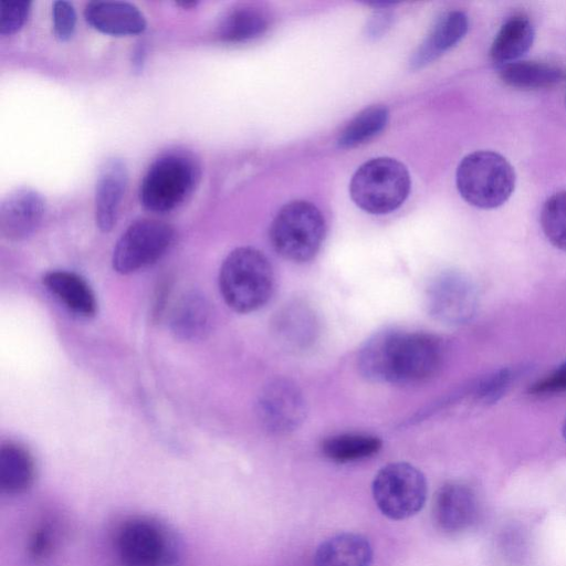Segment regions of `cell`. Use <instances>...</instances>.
I'll use <instances>...</instances> for the list:
<instances>
[{
    "label": "cell",
    "instance_id": "cell-21",
    "mask_svg": "<svg viewBox=\"0 0 566 566\" xmlns=\"http://www.w3.org/2000/svg\"><path fill=\"white\" fill-rule=\"evenodd\" d=\"M534 27L524 14L509 18L497 31L490 50L491 60L500 66L518 61L533 44Z\"/></svg>",
    "mask_w": 566,
    "mask_h": 566
},
{
    "label": "cell",
    "instance_id": "cell-32",
    "mask_svg": "<svg viewBox=\"0 0 566 566\" xmlns=\"http://www.w3.org/2000/svg\"><path fill=\"white\" fill-rule=\"evenodd\" d=\"M178 6H182L184 8H189V7H193L197 4V2H181V3H177Z\"/></svg>",
    "mask_w": 566,
    "mask_h": 566
},
{
    "label": "cell",
    "instance_id": "cell-19",
    "mask_svg": "<svg viewBox=\"0 0 566 566\" xmlns=\"http://www.w3.org/2000/svg\"><path fill=\"white\" fill-rule=\"evenodd\" d=\"M43 284L69 311L82 317L96 314L97 302L88 283L78 274L64 270L50 271Z\"/></svg>",
    "mask_w": 566,
    "mask_h": 566
},
{
    "label": "cell",
    "instance_id": "cell-9",
    "mask_svg": "<svg viewBox=\"0 0 566 566\" xmlns=\"http://www.w3.org/2000/svg\"><path fill=\"white\" fill-rule=\"evenodd\" d=\"M174 228L161 220L142 218L132 222L117 240L113 269L130 274L158 261L172 245Z\"/></svg>",
    "mask_w": 566,
    "mask_h": 566
},
{
    "label": "cell",
    "instance_id": "cell-22",
    "mask_svg": "<svg viewBox=\"0 0 566 566\" xmlns=\"http://www.w3.org/2000/svg\"><path fill=\"white\" fill-rule=\"evenodd\" d=\"M269 24L264 10L243 4L224 13L217 25V36L224 42H245L262 35Z\"/></svg>",
    "mask_w": 566,
    "mask_h": 566
},
{
    "label": "cell",
    "instance_id": "cell-29",
    "mask_svg": "<svg viewBox=\"0 0 566 566\" xmlns=\"http://www.w3.org/2000/svg\"><path fill=\"white\" fill-rule=\"evenodd\" d=\"M30 10V1H1L0 34L10 35L19 31L25 23Z\"/></svg>",
    "mask_w": 566,
    "mask_h": 566
},
{
    "label": "cell",
    "instance_id": "cell-11",
    "mask_svg": "<svg viewBox=\"0 0 566 566\" xmlns=\"http://www.w3.org/2000/svg\"><path fill=\"white\" fill-rule=\"evenodd\" d=\"M306 406L298 387L287 379H275L262 389L258 399V415L271 432L285 433L304 420Z\"/></svg>",
    "mask_w": 566,
    "mask_h": 566
},
{
    "label": "cell",
    "instance_id": "cell-4",
    "mask_svg": "<svg viewBox=\"0 0 566 566\" xmlns=\"http://www.w3.org/2000/svg\"><path fill=\"white\" fill-rule=\"evenodd\" d=\"M201 176L198 159L185 150H170L155 159L139 185V200L154 213L180 207L193 192Z\"/></svg>",
    "mask_w": 566,
    "mask_h": 566
},
{
    "label": "cell",
    "instance_id": "cell-25",
    "mask_svg": "<svg viewBox=\"0 0 566 566\" xmlns=\"http://www.w3.org/2000/svg\"><path fill=\"white\" fill-rule=\"evenodd\" d=\"M389 112L382 105H371L359 112L340 132L337 144L342 148L359 146L376 135L387 125Z\"/></svg>",
    "mask_w": 566,
    "mask_h": 566
},
{
    "label": "cell",
    "instance_id": "cell-20",
    "mask_svg": "<svg viewBox=\"0 0 566 566\" xmlns=\"http://www.w3.org/2000/svg\"><path fill=\"white\" fill-rule=\"evenodd\" d=\"M469 20L464 12L453 10L438 19L428 38L411 59L413 67H421L453 48L467 34Z\"/></svg>",
    "mask_w": 566,
    "mask_h": 566
},
{
    "label": "cell",
    "instance_id": "cell-6",
    "mask_svg": "<svg viewBox=\"0 0 566 566\" xmlns=\"http://www.w3.org/2000/svg\"><path fill=\"white\" fill-rule=\"evenodd\" d=\"M410 186V176L402 163L390 157H377L358 167L352 177L349 193L361 210L384 214L405 202Z\"/></svg>",
    "mask_w": 566,
    "mask_h": 566
},
{
    "label": "cell",
    "instance_id": "cell-14",
    "mask_svg": "<svg viewBox=\"0 0 566 566\" xmlns=\"http://www.w3.org/2000/svg\"><path fill=\"white\" fill-rule=\"evenodd\" d=\"M127 180V168L120 159H108L99 169L95 186L94 212L96 226L103 232L111 231L116 224Z\"/></svg>",
    "mask_w": 566,
    "mask_h": 566
},
{
    "label": "cell",
    "instance_id": "cell-15",
    "mask_svg": "<svg viewBox=\"0 0 566 566\" xmlns=\"http://www.w3.org/2000/svg\"><path fill=\"white\" fill-rule=\"evenodd\" d=\"M84 18L93 29L117 36L139 34L147 27L143 12L124 1H90L84 9Z\"/></svg>",
    "mask_w": 566,
    "mask_h": 566
},
{
    "label": "cell",
    "instance_id": "cell-13",
    "mask_svg": "<svg viewBox=\"0 0 566 566\" xmlns=\"http://www.w3.org/2000/svg\"><path fill=\"white\" fill-rule=\"evenodd\" d=\"M45 200L34 189L21 187L10 191L0 203V233L11 241L30 237L40 227Z\"/></svg>",
    "mask_w": 566,
    "mask_h": 566
},
{
    "label": "cell",
    "instance_id": "cell-10",
    "mask_svg": "<svg viewBox=\"0 0 566 566\" xmlns=\"http://www.w3.org/2000/svg\"><path fill=\"white\" fill-rule=\"evenodd\" d=\"M427 300L431 315L447 324L470 321L478 307L473 282L467 275L453 271L439 274L431 282Z\"/></svg>",
    "mask_w": 566,
    "mask_h": 566
},
{
    "label": "cell",
    "instance_id": "cell-33",
    "mask_svg": "<svg viewBox=\"0 0 566 566\" xmlns=\"http://www.w3.org/2000/svg\"><path fill=\"white\" fill-rule=\"evenodd\" d=\"M562 432H563V437H564V439L566 441V417H565L564 422H563Z\"/></svg>",
    "mask_w": 566,
    "mask_h": 566
},
{
    "label": "cell",
    "instance_id": "cell-34",
    "mask_svg": "<svg viewBox=\"0 0 566 566\" xmlns=\"http://www.w3.org/2000/svg\"><path fill=\"white\" fill-rule=\"evenodd\" d=\"M559 368L566 370V360L559 366Z\"/></svg>",
    "mask_w": 566,
    "mask_h": 566
},
{
    "label": "cell",
    "instance_id": "cell-1",
    "mask_svg": "<svg viewBox=\"0 0 566 566\" xmlns=\"http://www.w3.org/2000/svg\"><path fill=\"white\" fill-rule=\"evenodd\" d=\"M443 358V344L432 334L385 331L365 344L358 366L374 381L416 385L436 376Z\"/></svg>",
    "mask_w": 566,
    "mask_h": 566
},
{
    "label": "cell",
    "instance_id": "cell-30",
    "mask_svg": "<svg viewBox=\"0 0 566 566\" xmlns=\"http://www.w3.org/2000/svg\"><path fill=\"white\" fill-rule=\"evenodd\" d=\"M53 30L61 41L69 40L75 30L76 12L73 4L65 0L54 1L52 6Z\"/></svg>",
    "mask_w": 566,
    "mask_h": 566
},
{
    "label": "cell",
    "instance_id": "cell-16",
    "mask_svg": "<svg viewBox=\"0 0 566 566\" xmlns=\"http://www.w3.org/2000/svg\"><path fill=\"white\" fill-rule=\"evenodd\" d=\"M212 323L211 304L197 291L185 293L176 302L169 316L171 333L185 342L205 338L210 333Z\"/></svg>",
    "mask_w": 566,
    "mask_h": 566
},
{
    "label": "cell",
    "instance_id": "cell-31",
    "mask_svg": "<svg viewBox=\"0 0 566 566\" xmlns=\"http://www.w3.org/2000/svg\"><path fill=\"white\" fill-rule=\"evenodd\" d=\"M566 390V370L557 368L554 373L538 380L531 388L533 395L543 396Z\"/></svg>",
    "mask_w": 566,
    "mask_h": 566
},
{
    "label": "cell",
    "instance_id": "cell-3",
    "mask_svg": "<svg viewBox=\"0 0 566 566\" xmlns=\"http://www.w3.org/2000/svg\"><path fill=\"white\" fill-rule=\"evenodd\" d=\"M274 275L268 258L252 247L232 250L219 272V290L227 305L238 313L261 308L270 300Z\"/></svg>",
    "mask_w": 566,
    "mask_h": 566
},
{
    "label": "cell",
    "instance_id": "cell-17",
    "mask_svg": "<svg viewBox=\"0 0 566 566\" xmlns=\"http://www.w3.org/2000/svg\"><path fill=\"white\" fill-rule=\"evenodd\" d=\"M373 556V547L365 536L344 532L318 545L314 566H371Z\"/></svg>",
    "mask_w": 566,
    "mask_h": 566
},
{
    "label": "cell",
    "instance_id": "cell-8",
    "mask_svg": "<svg viewBox=\"0 0 566 566\" xmlns=\"http://www.w3.org/2000/svg\"><path fill=\"white\" fill-rule=\"evenodd\" d=\"M378 510L388 518L401 521L416 515L427 501L428 486L423 473L407 462L382 467L371 483Z\"/></svg>",
    "mask_w": 566,
    "mask_h": 566
},
{
    "label": "cell",
    "instance_id": "cell-26",
    "mask_svg": "<svg viewBox=\"0 0 566 566\" xmlns=\"http://www.w3.org/2000/svg\"><path fill=\"white\" fill-rule=\"evenodd\" d=\"M541 227L555 248L566 251V190L546 199L541 210Z\"/></svg>",
    "mask_w": 566,
    "mask_h": 566
},
{
    "label": "cell",
    "instance_id": "cell-28",
    "mask_svg": "<svg viewBox=\"0 0 566 566\" xmlns=\"http://www.w3.org/2000/svg\"><path fill=\"white\" fill-rule=\"evenodd\" d=\"M512 380L510 369H500L481 379L474 388V397L484 403L497 401L507 390Z\"/></svg>",
    "mask_w": 566,
    "mask_h": 566
},
{
    "label": "cell",
    "instance_id": "cell-18",
    "mask_svg": "<svg viewBox=\"0 0 566 566\" xmlns=\"http://www.w3.org/2000/svg\"><path fill=\"white\" fill-rule=\"evenodd\" d=\"M36 478V465L30 450L15 441L0 446V489L7 495L29 491Z\"/></svg>",
    "mask_w": 566,
    "mask_h": 566
},
{
    "label": "cell",
    "instance_id": "cell-27",
    "mask_svg": "<svg viewBox=\"0 0 566 566\" xmlns=\"http://www.w3.org/2000/svg\"><path fill=\"white\" fill-rule=\"evenodd\" d=\"M61 539V526L55 518H45L32 531L28 542V555L41 563L50 558Z\"/></svg>",
    "mask_w": 566,
    "mask_h": 566
},
{
    "label": "cell",
    "instance_id": "cell-7",
    "mask_svg": "<svg viewBox=\"0 0 566 566\" xmlns=\"http://www.w3.org/2000/svg\"><path fill=\"white\" fill-rule=\"evenodd\" d=\"M326 233L321 210L312 202L285 203L270 226V241L277 254L292 262H307L319 251Z\"/></svg>",
    "mask_w": 566,
    "mask_h": 566
},
{
    "label": "cell",
    "instance_id": "cell-2",
    "mask_svg": "<svg viewBox=\"0 0 566 566\" xmlns=\"http://www.w3.org/2000/svg\"><path fill=\"white\" fill-rule=\"evenodd\" d=\"M115 552L122 566H180L184 545L167 523L154 516L125 520L115 533Z\"/></svg>",
    "mask_w": 566,
    "mask_h": 566
},
{
    "label": "cell",
    "instance_id": "cell-5",
    "mask_svg": "<svg viewBox=\"0 0 566 566\" xmlns=\"http://www.w3.org/2000/svg\"><path fill=\"white\" fill-rule=\"evenodd\" d=\"M455 182L459 193L468 203L481 209H494L512 196L516 176L502 155L476 150L459 164Z\"/></svg>",
    "mask_w": 566,
    "mask_h": 566
},
{
    "label": "cell",
    "instance_id": "cell-24",
    "mask_svg": "<svg viewBox=\"0 0 566 566\" xmlns=\"http://www.w3.org/2000/svg\"><path fill=\"white\" fill-rule=\"evenodd\" d=\"M381 440L373 434L348 432L328 437L322 442V452L336 463H349L368 459L379 452Z\"/></svg>",
    "mask_w": 566,
    "mask_h": 566
},
{
    "label": "cell",
    "instance_id": "cell-23",
    "mask_svg": "<svg viewBox=\"0 0 566 566\" xmlns=\"http://www.w3.org/2000/svg\"><path fill=\"white\" fill-rule=\"evenodd\" d=\"M499 75L503 83L518 90L553 87L564 76L559 66L541 61H515L502 65Z\"/></svg>",
    "mask_w": 566,
    "mask_h": 566
},
{
    "label": "cell",
    "instance_id": "cell-12",
    "mask_svg": "<svg viewBox=\"0 0 566 566\" xmlns=\"http://www.w3.org/2000/svg\"><path fill=\"white\" fill-rule=\"evenodd\" d=\"M436 526L446 534H460L470 530L479 516V503L471 488L449 482L436 493L432 505Z\"/></svg>",
    "mask_w": 566,
    "mask_h": 566
}]
</instances>
